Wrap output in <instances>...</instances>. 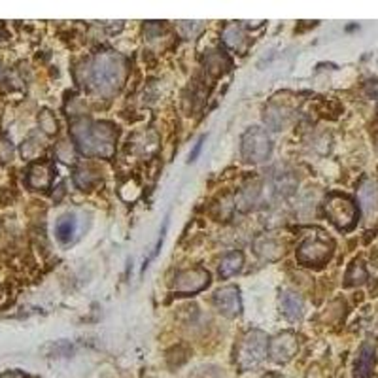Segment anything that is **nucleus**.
<instances>
[{
	"label": "nucleus",
	"mask_w": 378,
	"mask_h": 378,
	"mask_svg": "<svg viewBox=\"0 0 378 378\" xmlns=\"http://www.w3.org/2000/svg\"><path fill=\"white\" fill-rule=\"evenodd\" d=\"M83 85L101 94H112L122 88L125 80V59L122 55L104 51L85 63Z\"/></svg>",
	"instance_id": "nucleus-2"
},
{
	"label": "nucleus",
	"mask_w": 378,
	"mask_h": 378,
	"mask_svg": "<svg viewBox=\"0 0 378 378\" xmlns=\"http://www.w3.org/2000/svg\"><path fill=\"white\" fill-rule=\"evenodd\" d=\"M231 67V61L222 54V51H210L204 59V68L212 76H222L227 68Z\"/></svg>",
	"instance_id": "nucleus-17"
},
{
	"label": "nucleus",
	"mask_w": 378,
	"mask_h": 378,
	"mask_svg": "<svg viewBox=\"0 0 378 378\" xmlns=\"http://www.w3.org/2000/svg\"><path fill=\"white\" fill-rule=\"evenodd\" d=\"M297 188V180L291 172H278L272 176V189L278 197H290Z\"/></svg>",
	"instance_id": "nucleus-16"
},
{
	"label": "nucleus",
	"mask_w": 378,
	"mask_h": 378,
	"mask_svg": "<svg viewBox=\"0 0 378 378\" xmlns=\"http://www.w3.org/2000/svg\"><path fill=\"white\" fill-rule=\"evenodd\" d=\"M203 142H204V136H201L199 138V142L195 144V148H193V151L189 154V161H195L197 157H199V154H201V149H203Z\"/></svg>",
	"instance_id": "nucleus-22"
},
{
	"label": "nucleus",
	"mask_w": 378,
	"mask_h": 378,
	"mask_svg": "<svg viewBox=\"0 0 378 378\" xmlns=\"http://www.w3.org/2000/svg\"><path fill=\"white\" fill-rule=\"evenodd\" d=\"M299 350V338L293 331H284L269 343V356L277 363H288Z\"/></svg>",
	"instance_id": "nucleus-8"
},
{
	"label": "nucleus",
	"mask_w": 378,
	"mask_h": 378,
	"mask_svg": "<svg viewBox=\"0 0 378 378\" xmlns=\"http://www.w3.org/2000/svg\"><path fill=\"white\" fill-rule=\"evenodd\" d=\"M267 350H269V337H267V333L259 329L248 331L243 337V340L238 343V346H236L235 361L238 365V369H243V371L256 369L257 365L267 358Z\"/></svg>",
	"instance_id": "nucleus-3"
},
{
	"label": "nucleus",
	"mask_w": 378,
	"mask_h": 378,
	"mask_svg": "<svg viewBox=\"0 0 378 378\" xmlns=\"http://www.w3.org/2000/svg\"><path fill=\"white\" fill-rule=\"evenodd\" d=\"M76 227H78V222H76V216L72 214H67L63 216L57 225H55V235H57V240L61 244L72 243V238L76 235Z\"/></svg>",
	"instance_id": "nucleus-15"
},
{
	"label": "nucleus",
	"mask_w": 378,
	"mask_h": 378,
	"mask_svg": "<svg viewBox=\"0 0 378 378\" xmlns=\"http://www.w3.org/2000/svg\"><path fill=\"white\" fill-rule=\"evenodd\" d=\"M74 182L80 189H93L94 183L99 182V178L91 172L89 169H78L74 174Z\"/></svg>",
	"instance_id": "nucleus-19"
},
{
	"label": "nucleus",
	"mask_w": 378,
	"mask_h": 378,
	"mask_svg": "<svg viewBox=\"0 0 378 378\" xmlns=\"http://www.w3.org/2000/svg\"><path fill=\"white\" fill-rule=\"evenodd\" d=\"M377 197H378L377 189H375V186H371V183H367V186L361 189V201H363V204L367 208H372V206H375Z\"/></svg>",
	"instance_id": "nucleus-21"
},
{
	"label": "nucleus",
	"mask_w": 378,
	"mask_h": 378,
	"mask_svg": "<svg viewBox=\"0 0 378 378\" xmlns=\"http://www.w3.org/2000/svg\"><path fill=\"white\" fill-rule=\"evenodd\" d=\"M0 378H23V375L21 372H8V375H2Z\"/></svg>",
	"instance_id": "nucleus-23"
},
{
	"label": "nucleus",
	"mask_w": 378,
	"mask_h": 378,
	"mask_svg": "<svg viewBox=\"0 0 378 378\" xmlns=\"http://www.w3.org/2000/svg\"><path fill=\"white\" fill-rule=\"evenodd\" d=\"M324 212L338 231H352L356 227L359 217V210L354 199L345 193H329L324 201Z\"/></svg>",
	"instance_id": "nucleus-4"
},
{
	"label": "nucleus",
	"mask_w": 378,
	"mask_h": 378,
	"mask_svg": "<svg viewBox=\"0 0 378 378\" xmlns=\"http://www.w3.org/2000/svg\"><path fill=\"white\" fill-rule=\"evenodd\" d=\"M40 127L44 129V133H47V135H55L57 133V122H55V117L51 115L49 110H44L40 114Z\"/></svg>",
	"instance_id": "nucleus-20"
},
{
	"label": "nucleus",
	"mask_w": 378,
	"mask_h": 378,
	"mask_svg": "<svg viewBox=\"0 0 378 378\" xmlns=\"http://www.w3.org/2000/svg\"><path fill=\"white\" fill-rule=\"evenodd\" d=\"M210 286V272L203 267H193L176 272L172 291L178 295H195Z\"/></svg>",
	"instance_id": "nucleus-7"
},
{
	"label": "nucleus",
	"mask_w": 378,
	"mask_h": 378,
	"mask_svg": "<svg viewBox=\"0 0 378 378\" xmlns=\"http://www.w3.org/2000/svg\"><path fill=\"white\" fill-rule=\"evenodd\" d=\"M280 312L284 316L291 320V322H297L304 314V303L301 295H297L295 291L284 290L280 293Z\"/></svg>",
	"instance_id": "nucleus-12"
},
{
	"label": "nucleus",
	"mask_w": 378,
	"mask_h": 378,
	"mask_svg": "<svg viewBox=\"0 0 378 378\" xmlns=\"http://www.w3.org/2000/svg\"><path fill=\"white\" fill-rule=\"evenodd\" d=\"M335 243L329 236L320 233L304 238L301 246L297 248V261L306 265V267H322L333 257Z\"/></svg>",
	"instance_id": "nucleus-5"
},
{
	"label": "nucleus",
	"mask_w": 378,
	"mask_h": 378,
	"mask_svg": "<svg viewBox=\"0 0 378 378\" xmlns=\"http://www.w3.org/2000/svg\"><path fill=\"white\" fill-rule=\"evenodd\" d=\"M367 280V270L361 261H354L346 272V286H359Z\"/></svg>",
	"instance_id": "nucleus-18"
},
{
	"label": "nucleus",
	"mask_w": 378,
	"mask_h": 378,
	"mask_svg": "<svg viewBox=\"0 0 378 378\" xmlns=\"http://www.w3.org/2000/svg\"><path fill=\"white\" fill-rule=\"evenodd\" d=\"M240 154L244 161L263 163L272 154V140L267 135V131L261 127H252L240 138Z\"/></svg>",
	"instance_id": "nucleus-6"
},
{
	"label": "nucleus",
	"mask_w": 378,
	"mask_h": 378,
	"mask_svg": "<svg viewBox=\"0 0 378 378\" xmlns=\"http://www.w3.org/2000/svg\"><path fill=\"white\" fill-rule=\"evenodd\" d=\"M72 140L76 148L83 156L102 157L110 159L115 151L117 131L108 122H91V120H78L70 127Z\"/></svg>",
	"instance_id": "nucleus-1"
},
{
	"label": "nucleus",
	"mask_w": 378,
	"mask_h": 378,
	"mask_svg": "<svg viewBox=\"0 0 378 378\" xmlns=\"http://www.w3.org/2000/svg\"><path fill=\"white\" fill-rule=\"evenodd\" d=\"M375 361H377V350L372 343H365L359 348L358 359L354 365V377L356 378H371L372 369H375Z\"/></svg>",
	"instance_id": "nucleus-11"
},
{
	"label": "nucleus",
	"mask_w": 378,
	"mask_h": 378,
	"mask_svg": "<svg viewBox=\"0 0 378 378\" xmlns=\"http://www.w3.org/2000/svg\"><path fill=\"white\" fill-rule=\"evenodd\" d=\"M223 44L231 49H235V51H244L246 46H248V38H246V33H244V28L240 25H227L225 31H223Z\"/></svg>",
	"instance_id": "nucleus-13"
},
{
	"label": "nucleus",
	"mask_w": 378,
	"mask_h": 378,
	"mask_svg": "<svg viewBox=\"0 0 378 378\" xmlns=\"http://www.w3.org/2000/svg\"><path fill=\"white\" fill-rule=\"evenodd\" d=\"M244 265V256L243 252L233 250L229 254H225L222 257V263H220V277L222 278H231L235 277L236 272H240Z\"/></svg>",
	"instance_id": "nucleus-14"
},
{
	"label": "nucleus",
	"mask_w": 378,
	"mask_h": 378,
	"mask_svg": "<svg viewBox=\"0 0 378 378\" xmlns=\"http://www.w3.org/2000/svg\"><path fill=\"white\" fill-rule=\"evenodd\" d=\"M54 176H55V167L54 163L49 161H38L31 165V169L27 172V183L28 188L33 189H47L54 182Z\"/></svg>",
	"instance_id": "nucleus-10"
},
{
	"label": "nucleus",
	"mask_w": 378,
	"mask_h": 378,
	"mask_svg": "<svg viewBox=\"0 0 378 378\" xmlns=\"http://www.w3.org/2000/svg\"><path fill=\"white\" fill-rule=\"evenodd\" d=\"M214 304L222 316L236 318L243 311L240 290L236 286H225L222 290H217L216 295H214Z\"/></svg>",
	"instance_id": "nucleus-9"
}]
</instances>
